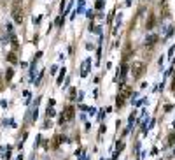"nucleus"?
Masks as SVG:
<instances>
[{
	"label": "nucleus",
	"instance_id": "nucleus-1",
	"mask_svg": "<svg viewBox=\"0 0 175 160\" xmlns=\"http://www.w3.org/2000/svg\"><path fill=\"white\" fill-rule=\"evenodd\" d=\"M144 69H145V65L140 60L131 63V76H133V79H140V76L144 74Z\"/></svg>",
	"mask_w": 175,
	"mask_h": 160
},
{
	"label": "nucleus",
	"instance_id": "nucleus-2",
	"mask_svg": "<svg viewBox=\"0 0 175 160\" xmlns=\"http://www.w3.org/2000/svg\"><path fill=\"white\" fill-rule=\"evenodd\" d=\"M12 19L16 23L23 21V9H21V5L18 4V2H14V5H12Z\"/></svg>",
	"mask_w": 175,
	"mask_h": 160
},
{
	"label": "nucleus",
	"instance_id": "nucleus-3",
	"mask_svg": "<svg viewBox=\"0 0 175 160\" xmlns=\"http://www.w3.org/2000/svg\"><path fill=\"white\" fill-rule=\"evenodd\" d=\"M74 115H75V109L72 106H68L65 109V111H63V115H61V123H65V121H72L74 120Z\"/></svg>",
	"mask_w": 175,
	"mask_h": 160
},
{
	"label": "nucleus",
	"instance_id": "nucleus-4",
	"mask_svg": "<svg viewBox=\"0 0 175 160\" xmlns=\"http://www.w3.org/2000/svg\"><path fill=\"white\" fill-rule=\"evenodd\" d=\"M131 95V88L128 85H122L121 90H119V99H128Z\"/></svg>",
	"mask_w": 175,
	"mask_h": 160
},
{
	"label": "nucleus",
	"instance_id": "nucleus-5",
	"mask_svg": "<svg viewBox=\"0 0 175 160\" xmlns=\"http://www.w3.org/2000/svg\"><path fill=\"white\" fill-rule=\"evenodd\" d=\"M156 42H158V35H156V34H151V35H147V39H145V46H149V48H152Z\"/></svg>",
	"mask_w": 175,
	"mask_h": 160
},
{
	"label": "nucleus",
	"instance_id": "nucleus-6",
	"mask_svg": "<svg viewBox=\"0 0 175 160\" xmlns=\"http://www.w3.org/2000/svg\"><path fill=\"white\" fill-rule=\"evenodd\" d=\"M154 21H156V19H154V16H149V21H147V25H145V27H147V30H151V28L154 27Z\"/></svg>",
	"mask_w": 175,
	"mask_h": 160
},
{
	"label": "nucleus",
	"instance_id": "nucleus-7",
	"mask_svg": "<svg viewBox=\"0 0 175 160\" xmlns=\"http://www.w3.org/2000/svg\"><path fill=\"white\" fill-rule=\"evenodd\" d=\"M7 60H9L11 63H16V62H18V58H16V55H14V53H9V55H7Z\"/></svg>",
	"mask_w": 175,
	"mask_h": 160
},
{
	"label": "nucleus",
	"instance_id": "nucleus-8",
	"mask_svg": "<svg viewBox=\"0 0 175 160\" xmlns=\"http://www.w3.org/2000/svg\"><path fill=\"white\" fill-rule=\"evenodd\" d=\"M168 146H172V144H175V134H170L168 136V142H166Z\"/></svg>",
	"mask_w": 175,
	"mask_h": 160
},
{
	"label": "nucleus",
	"instance_id": "nucleus-9",
	"mask_svg": "<svg viewBox=\"0 0 175 160\" xmlns=\"http://www.w3.org/2000/svg\"><path fill=\"white\" fill-rule=\"evenodd\" d=\"M11 77H12V69H7V72H5V79H11Z\"/></svg>",
	"mask_w": 175,
	"mask_h": 160
},
{
	"label": "nucleus",
	"instance_id": "nucleus-10",
	"mask_svg": "<svg viewBox=\"0 0 175 160\" xmlns=\"http://www.w3.org/2000/svg\"><path fill=\"white\" fill-rule=\"evenodd\" d=\"M172 92L175 93V76H173V79H172Z\"/></svg>",
	"mask_w": 175,
	"mask_h": 160
}]
</instances>
